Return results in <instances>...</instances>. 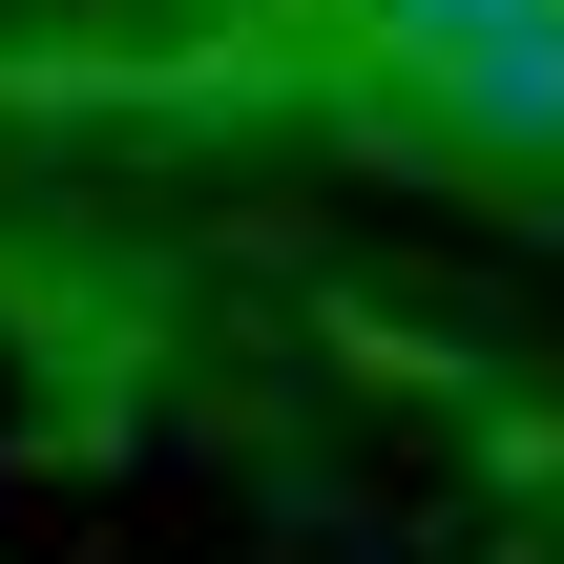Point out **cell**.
Here are the masks:
<instances>
[{"mask_svg":"<svg viewBox=\"0 0 564 564\" xmlns=\"http://www.w3.org/2000/svg\"><path fill=\"white\" fill-rule=\"evenodd\" d=\"M419 105H440V147H481V167H564V0L440 21V42H419Z\"/></svg>","mask_w":564,"mask_h":564,"instance_id":"obj_1","label":"cell"},{"mask_svg":"<svg viewBox=\"0 0 564 564\" xmlns=\"http://www.w3.org/2000/svg\"><path fill=\"white\" fill-rule=\"evenodd\" d=\"M377 21H398V42H440V21H502V0H377Z\"/></svg>","mask_w":564,"mask_h":564,"instance_id":"obj_2","label":"cell"}]
</instances>
